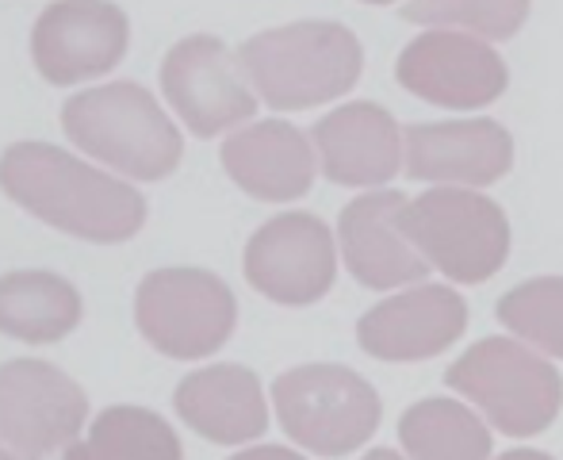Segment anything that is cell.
Returning <instances> with one entry per match:
<instances>
[{
  "label": "cell",
  "instance_id": "6da1fadb",
  "mask_svg": "<svg viewBox=\"0 0 563 460\" xmlns=\"http://www.w3.org/2000/svg\"><path fill=\"white\" fill-rule=\"evenodd\" d=\"M0 188L46 227L97 245L126 242L146 223L139 188L51 142L8 146L0 154Z\"/></svg>",
  "mask_w": 563,
  "mask_h": 460
},
{
  "label": "cell",
  "instance_id": "7a4b0ae2",
  "mask_svg": "<svg viewBox=\"0 0 563 460\" xmlns=\"http://www.w3.org/2000/svg\"><path fill=\"white\" fill-rule=\"evenodd\" d=\"M238 62L273 112H303L345 97L361 81L364 51L345 23L299 20L245 39Z\"/></svg>",
  "mask_w": 563,
  "mask_h": 460
},
{
  "label": "cell",
  "instance_id": "3957f363",
  "mask_svg": "<svg viewBox=\"0 0 563 460\" xmlns=\"http://www.w3.org/2000/svg\"><path fill=\"white\" fill-rule=\"evenodd\" d=\"M62 127L89 157L134 180H165L185 157L177 123L162 112L154 92L134 81L97 85L69 97Z\"/></svg>",
  "mask_w": 563,
  "mask_h": 460
},
{
  "label": "cell",
  "instance_id": "277c9868",
  "mask_svg": "<svg viewBox=\"0 0 563 460\" xmlns=\"http://www.w3.org/2000/svg\"><path fill=\"white\" fill-rule=\"evenodd\" d=\"M445 384L506 438H537L560 418L556 364L518 338H483L449 364Z\"/></svg>",
  "mask_w": 563,
  "mask_h": 460
},
{
  "label": "cell",
  "instance_id": "5b68a950",
  "mask_svg": "<svg viewBox=\"0 0 563 460\" xmlns=\"http://www.w3.org/2000/svg\"><path fill=\"white\" fill-rule=\"evenodd\" d=\"M276 423L314 457H349L379 430L384 403L361 372L345 364H296L273 384Z\"/></svg>",
  "mask_w": 563,
  "mask_h": 460
},
{
  "label": "cell",
  "instance_id": "8992f818",
  "mask_svg": "<svg viewBox=\"0 0 563 460\" xmlns=\"http://www.w3.org/2000/svg\"><path fill=\"white\" fill-rule=\"evenodd\" d=\"M134 322L157 353L173 361H200L230 342L238 327V299L223 276L208 269H154L134 292Z\"/></svg>",
  "mask_w": 563,
  "mask_h": 460
},
{
  "label": "cell",
  "instance_id": "52a82bcc",
  "mask_svg": "<svg viewBox=\"0 0 563 460\" xmlns=\"http://www.w3.org/2000/svg\"><path fill=\"white\" fill-rule=\"evenodd\" d=\"M402 223L426 265L456 284L490 281L510 253L506 211L475 188H430L407 204Z\"/></svg>",
  "mask_w": 563,
  "mask_h": 460
},
{
  "label": "cell",
  "instance_id": "ba28073f",
  "mask_svg": "<svg viewBox=\"0 0 563 460\" xmlns=\"http://www.w3.org/2000/svg\"><path fill=\"white\" fill-rule=\"evenodd\" d=\"M89 418V395L51 361L20 357L0 364V441L20 460L69 449Z\"/></svg>",
  "mask_w": 563,
  "mask_h": 460
},
{
  "label": "cell",
  "instance_id": "9c48e42d",
  "mask_svg": "<svg viewBox=\"0 0 563 460\" xmlns=\"http://www.w3.org/2000/svg\"><path fill=\"white\" fill-rule=\"evenodd\" d=\"M245 281L284 307L319 304L338 276V238L311 211H284L245 242Z\"/></svg>",
  "mask_w": 563,
  "mask_h": 460
},
{
  "label": "cell",
  "instance_id": "30bf717a",
  "mask_svg": "<svg viewBox=\"0 0 563 460\" xmlns=\"http://www.w3.org/2000/svg\"><path fill=\"white\" fill-rule=\"evenodd\" d=\"M162 92L200 139L223 134L257 112V92L238 54L216 35H188L165 54Z\"/></svg>",
  "mask_w": 563,
  "mask_h": 460
},
{
  "label": "cell",
  "instance_id": "8fae6325",
  "mask_svg": "<svg viewBox=\"0 0 563 460\" xmlns=\"http://www.w3.org/2000/svg\"><path fill=\"white\" fill-rule=\"evenodd\" d=\"M407 92L449 112H475L506 92V62L490 43L464 31H426L395 62Z\"/></svg>",
  "mask_w": 563,
  "mask_h": 460
},
{
  "label": "cell",
  "instance_id": "7c38bea8",
  "mask_svg": "<svg viewBox=\"0 0 563 460\" xmlns=\"http://www.w3.org/2000/svg\"><path fill=\"white\" fill-rule=\"evenodd\" d=\"M131 28L112 0H54L31 31V58L51 85L97 81L123 62Z\"/></svg>",
  "mask_w": 563,
  "mask_h": 460
},
{
  "label": "cell",
  "instance_id": "4fadbf2b",
  "mask_svg": "<svg viewBox=\"0 0 563 460\" xmlns=\"http://www.w3.org/2000/svg\"><path fill=\"white\" fill-rule=\"evenodd\" d=\"M407 196L402 193H364L345 204L338 219V250L353 281L372 292L415 288L426 281L430 265L418 253L415 238L407 234Z\"/></svg>",
  "mask_w": 563,
  "mask_h": 460
},
{
  "label": "cell",
  "instance_id": "5bb4252c",
  "mask_svg": "<svg viewBox=\"0 0 563 460\" xmlns=\"http://www.w3.org/2000/svg\"><path fill=\"white\" fill-rule=\"evenodd\" d=\"M467 304L449 284H415L356 322V342L376 361H430L464 335Z\"/></svg>",
  "mask_w": 563,
  "mask_h": 460
},
{
  "label": "cell",
  "instance_id": "9a60e30c",
  "mask_svg": "<svg viewBox=\"0 0 563 460\" xmlns=\"http://www.w3.org/2000/svg\"><path fill=\"white\" fill-rule=\"evenodd\" d=\"M407 173L438 188L495 185L514 165V139L495 119H445L407 127Z\"/></svg>",
  "mask_w": 563,
  "mask_h": 460
},
{
  "label": "cell",
  "instance_id": "2e32d148",
  "mask_svg": "<svg viewBox=\"0 0 563 460\" xmlns=\"http://www.w3.org/2000/svg\"><path fill=\"white\" fill-rule=\"evenodd\" d=\"M319 169L334 185L345 188H376L399 177L407 162V139L387 108L372 100H353L327 112L311 131Z\"/></svg>",
  "mask_w": 563,
  "mask_h": 460
},
{
  "label": "cell",
  "instance_id": "e0dca14e",
  "mask_svg": "<svg viewBox=\"0 0 563 460\" xmlns=\"http://www.w3.org/2000/svg\"><path fill=\"white\" fill-rule=\"evenodd\" d=\"M223 169L253 200H299L314 185V142L284 119H261L223 142Z\"/></svg>",
  "mask_w": 563,
  "mask_h": 460
},
{
  "label": "cell",
  "instance_id": "ac0fdd59",
  "mask_svg": "<svg viewBox=\"0 0 563 460\" xmlns=\"http://www.w3.org/2000/svg\"><path fill=\"white\" fill-rule=\"evenodd\" d=\"M173 407L200 438L245 446L268 430V403L257 372L245 364H208L177 384Z\"/></svg>",
  "mask_w": 563,
  "mask_h": 460
},
{
  "label": "cell",
  "instance_id": "d6986e66",
  "mask_svg": "<svg viewBox=\"0 0 563 460\" xmlns=\"http://www.w3.org/2000/svg\"><path fill=\"white\" fill-rule=\"evenodd\" d=\"M81 296L58 273L20 269L0 276V335L27 346H51L81 322Z\"/></svg>",
  "mask_w": 563,
  "mask_h": 460
},
{
  "label": "cell",
  "instance_id": "ffe728a7",
  "mask_svg": "<svg viewBox=\"0 0 563 460\" xmlns=\"http://www.w3.org/2000/svg\"><path fill=\"white\" fill-rule=\"evenodd\" d=\"M399 441L410 460H490V449H495L487 418L445 395H433L402 410Z\"/></svg>",
  "mask_w": 563,
  "mask_h": 460
},
{
  "label": "cell",
  "instance_id": "44dd1931",
  "mask_svg": "<svg viewBox=\"0 0 563 460\" xmlns=\"http://www.w3.org/2000/svg\"><path fill=\"white\" fill-rule=\"evenodd\" d=\"M85 457L89 460H185L177 430L146 407H108L92 418Z\"/></svg>",
  "mask_w": 563,
  "mask_h": 460
},
{
  "label": "cell",
  "instance_id": "7402d4cb",
  "mask_svg": "<svg viewBox=\"0 0 563 460\" xmlns=\"http://www.w3.org/2000/svg\"><path fill=\"white\" fill-rule=\"evenodd\" d=\"M498 322L518 342L563 361V276H533L498 299Z\"/></svg>",
  "mask_w": 563,
  "mask_h": 460
},
{
  "label": "cell",
  "instance_id": "603a6c76",
  "mask_svg": "<svg viewBox=\"0 0 563 460\" xmlns=\"http://www.w3.org/2000/svg\"><path fill=\"white\" fill-rule=\"evenodd\" d=\"M402 20L433 31H464L490 43L518 35L529 20V0H410Z\"/></svg>",
  "mask_w": 563,
  "mask_h": 460
},
{
  "label": "cell",
  "instance_id": "cb8c5ba5",
  "mask_svg": "<svg viewBox=\"0 0 563 460\" xmlns=\"http://www.w3.org/2000/svg\"><path fill=\"white\" fill-rule=\"evenodd\" d=\"M230 460H307V457L296 453V449H284V446H253V449L234 453Z\"/></svg>",
  "mask_w": 563,
  "mask_h": 460
},
{
  "label": "cell",
  "instance_id": "d4e9b609",
  "mask_svg": "<svg viewBox=\"0 0 563 460\" xmlns=\"http://www.w3.org/2000/svg\"><path fill=\"white\" fill-rule=\"evenodd\" d=\"M495 460H556V457L541 453V449H510V453H498Z\"/></svg>",
  "mask_w": 563,
  "mask_h": 460
},
{
  "label": "cell",
  "instance_id": "484cf974",
  "mask_svg": "<svg viewBox=\"0 0 563 460\" xmlns=\"http://www.w3.org/2000/svg\"><path fill=\"white\" fill-rule=\"evenodd\" d=\"M361 460H410L407 453H395V449H372L368 457H361Z\"/></svg>",
  "mask_w": 563,
  "mask_h": 460
},
{
  "label": "cell",
  "instance_id": "4316f807",
  "mask_svg": "<svg viewBox=\"0 0 563 460\" xmlns=\"http://www.w3.org/2000/svg\"><path fill=\"white\" fill-rule=\"evenodd\" d=\"M62 460H89V457H85V446H81V441H74V446L66 449V457H62Z\"/></svg>",
  "mask_w": 563,
  "mask_h": 460
},
{
  "label": "cell",
  "instance_id": "83f0119b",
  "mask_svg": "<svg viewBox=\"0 0 563 460\" xmlns=\"http://www.w3.org/2000/svg\"><path fill=\"white\" fill-rule=\"evenodd\" d=\"M0 460H20V457H15V453H12V449H8V446H4V441H0Z\"/></svg>",
  "mask_w": 563,
  "mask_h": 460
},
{
  "label": "cell",
  "instance_id": "f1b7e54d",
  "mask_svg": "<svg viewBox=\"0 0 563 460\" xmlns=\"http://www.w3.org/2000/svg\"><path fill=\"white\" fill-rule=\"evenodd\" d=\"M364 4H391V0H364Z\"/></svg>",
  "mask_w": 563,
  "mask_h": 460
}]
</instances>
